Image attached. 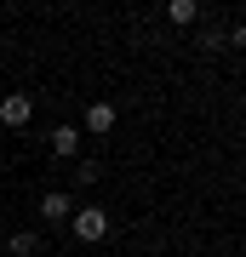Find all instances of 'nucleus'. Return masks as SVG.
<instances>
[{"label": "nucleus", "instance_id": "obj_1", "mask_svg": "<svg viewBox=\"0 0 246 257\" xmlns=\"http://www.w3.org/2000/svg\"><path fill=\"white\" fill-rule=\"evenodd\" d=\"M69 234L80 240V246H98V240H109V211L103 206H80L69 217Z\"/></svg>", "mask_w": 246, "mask_h": 257}, {"label": "nucleus", "instance_id": "obj_2", "mask_svg": "<svg viewBox=\"0 0 246 257\" xmlns=\"http://www.w3.org/2000/svg\"><path fill=\"white\" fill-rule=\"evenodd\" d=\"M29 114H35V97L29 92H6L0 97V126H29Z\"/></svg>", "mask_w": 246, "mask_h": 257}, {"label": "nucleus", "instance_id": "obj_3", "mask_svg": "<svg viewBox=\"0 0 246 257\" xmlns=\"http://www.w3.org/2000/svg\"><path fill=\"white\" fill-rule=\"evenodd\" d=\"M40 217H46V223H69V217H74V206H69V194H63V189H52V194H40Z\"/></svg>", "mask_w": 246, "mask_h": 257}, {"label": "nucleus", "instance_id": "obj_4", "mask_svg": "<svg viewBox=\"0 0 246 257\" xmlns=\"http://www.w3.org/2000/svg\"><path fill=\"white\" fill-rule=\"evenodd\" d=\"M86 132H115V103H86Z\"/></svg>", "mask_w": 246, "mask_h": 257}, {"label": "nucleus", "instance_id": "obj_5", "mask_svg": "<svg viewBox=\"0 0 246 257\" xmlns=\"http://www.w3.org/2000/svg\"><path fill=\"white\" fill-rule=\"evenodd\" d=\"M74 149H80V132H74V126H57L52 132V155H74Z\"/></svg>", "mask_w": 246, "mask_h": 257}, {"label": "nucleus", "instance_id": "obj_6", "mask_svg": "<svg viewBox=\"0 0 246 257\" xmlns=\"http://www.w3.org/2000/svg\"><path fill=\"white\" fill-rule=\"evenodd\" d=\"M166 18H172V23H195V18H201V6H195V0H172Z\"/></svg>", "mask_w": 246, "mask_h": 257}, {"label": "nucleus", "instance_id": "obj_7", "mask_svg": "<svg viewBox=\"0 0 246 257\" xmlns=\"http://www.w3.org/2000/svg\"><path fill=\"white\" fill-rule=\"evenodd\" d=\"M35 246H40V234H35V229H18V234H12V251H18V257H29Z\"/></svg>", "mask_w": 246, "mask_h": 257}, {"label": "nucleus", "instance_id": "obj_8", "mask_svg": "<svg viewBox=\"0 0 246 257\" xmlns=\"http://www.w3.org/2000/svg\"><path fill=\"white\" fill-rule=\"evenodd\" d=\"M229 40H235V46H240V52H246V23H240V29H235V35H229Z\"/></svg>", "mask_w": 246, "mask_h": 257}]
</instances>
